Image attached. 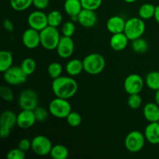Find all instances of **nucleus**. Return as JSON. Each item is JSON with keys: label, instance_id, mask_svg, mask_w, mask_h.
<instances>
[{"label": "nucleus", "instance_id": "nucleus-11", "mask_svg": "<svg viewBox=\"0 0 159 159\" xmlns=\"http://www.w3.org/2000/svg\"><path fill=\"white\" fill-rule=\"evenodd\" d=\"M29 27L41 31L48 26V15L42 10H36L29 14L27 18Z\"/></svg>", "mask_w": 159, "mask_h": 159}, {"label": "nucleus", "instance_id": "nucleus-42", "mask_svg": "<svg viewBox=\"0 0 159 159\" xmlns=\"http://www.w3.org/2000/svg\"><path fill=\"white\" fill-rule=\"evenodd\" d=\"M11 130L8 128H4V127H0V137L2 139H6V138H9L10 135Z\"/></svg>", "mask_w": 159, "mask_h": 159}, {"label": "nucleus", "instance_id": "nucleus-17", "mask_svg": "<svg viewBox=\"0 0 159 159\" xmlns=\"http://www.w3.org/2000/svg\"><path fill=\"white\" fill-rule=\"evenodd\" d=\"M126 21L120 16H111L107 22V29L112 34L123 33L125 28Z\"/></svg>", "mask_w": 159, "mask_h": 159}, {"label": "nucleus", "instance_id": "nucleus-37", "mask_svg": "<svg viewBox=\"0 0 159 159\" xmlns=\"http://www.w3.org/2000/svg\"><path fill=\"white\" fill-rule=\"evenodd\" d=\"M34 114H35L36 120L37 122L43 123L48 120V111L45 108L43 107H37L35 110H34Z\"/></svg>", "mask_w": 159, "mask_h": 159}, {"label": "nucleus", "instance_id": "nucleus-4", "mask_svg": "<svg viewBox=\"0 0 159 159\" xmlns=\"http://www.w3.org/2000/svg\"><path fill=\"white\" fill-rule=\"evenodd\" d=\"M146 25L140 17H132L126 21L124 33L130 40L141 37L145 32Z\"/></svg>", "mask_w": 159, "mask_h": 159}, {"label": "nucleus", "instance_id": "nucleus-7", "mask_svg": "<svg viewBox=\"0 0 159 159\" xmlns=\"http://www.w3.org/2000/svg\"><path fill=\"white\" fill-rule=\"evenodd\" d=\"M3 79L9 85L16 86L25 83L27 79V75L22 70L20 66H12L3 72Z\"/></svg>", "mask_w": 159, "mask_h": 159}, {"label": "nucleus", "instance_id": "nucleus-38", "mask_svg": "<svg viewBox=\"0 0 159 159\" xmlns=\"http://www.w3.org/2000/svg\"><path fill=\"white\" fill-rule=\"evenodd\" d=\"M6 158L7 159H24L26 158V152L19 148L11 149L8 152Z\"/></svg>", "mask_w": 159, "mask_h": 159}, {"label": "nucleus", "instance_id": "nucleus-9", "mask_svg": "<svg viewBox=\"0 0 159 159\" xmlns=\"http://www.w3.org/2000/svg\"><path fill=\"white\" fill-rule=\"evenodd\" d=\"M18 104L22 110H34L38 107V96L37 93L30 89L23 90L19 96Z\"/></svg>", "mask_w": 159, "mask_h": 159}, {"label": "nucleus", "instance_id": "nucleus-45", "mask_svg": "<svg viewBox=\"0 0 159 159\" xmlns=\"http://www.w3.org/2000/svg\"><path fill=\"white\" fill-rule=\"evenodd\" d=\"M124 1L127 3H134L138 1V0H124Z\"/></svg>", "mask_w": 159, "mask_h": 159}, {"label": "nucleus", "instance_id": "nucleus-6", "mask_svg": "<svg viewBox=\"0 0 159 159\" xmlns=\"http://www.w3.org/2000/svg\"><path fill=\"white\" fill-rule=\"evenodd\" d=\"M145 141L146 139L144 134L139 130H133L127 135L124 141V144L129 152L137 153L144 148Z\"/></svg>", "mask_w": 159, "mask_h": 159}, {"label": "nucleus", "instance_id": "nucleus-27", "mask_svg": "<svg viewBox=\"0 0 159 159\" xmlns=\"http://www.w3.org/2000/svg\"><path fill=\"white\" fill-rule=\"evenodd\" d=\"M131 47L133 51L137 54H144L148 50V43L142 37L132 40Z\"/></svg>", "mask_w": 159, "mask_h": 159}, {"label": "nucleus", "instance_id": "nucleus-41", "mask_svg": "<svg viewBox=\"0 0 159 159\" xmlns=\"http://www.w3.org/2000/svg\"><path fill=\"white\" fill-rule=\"evenodd\" d=\"M3 27L8 32H12L14 30V25L12 23V22L11 20L6 19V20L3 21Z\"/></svg>", "mask_w": 159, "mask_h": 159}, {"label": "nucleus", "instance_id": "nucleus-8", "mask_svg": "<svg viewBox=\"0 0 159 159\" xmlns=\"http://www.w3.org/2000/svg\"><path fill=\"white\" fill-rule=\"evenodd\" d=\"M52 147L51 140L43 135H37L31 140V149L39 156L50 155Z\"/></svg>", "mask_w": 159, "mask_h": 159}, {"label": "nucleus", "instance_id": "nucleus-29", "mask_svg": "<svg viewBox=\"0 0 159 159\" xmlns=\"http://www.w3.org/2000/svg\"><path fill=\"white\" fill-rule=\"evenodd\" d=\"M11 7L17 12H23L33 5V0H9Z\"/></svg>", "mask_w": 159, "mask_h": 159}, {"label": "nucleus", "instance_id": "nucleus-12", "mask_svg": "<svg viewBox=\"0 0 159 159\" xmlns=\"http://www.w3.org/2000/svg\"><path fill=\"white\" fill-rule=\"evenodd\" d=\"M22 42L28 49H36L40 45V31L33 28H28L22 35Z\"/></svg>", "mask_w": 159, "mask_h": 159}, {"label": "nucleus", "instance_id": "nucleus-2", "mask_svg": "<svg viewBox=\"0 0 159 159\" xmlns=\"http://www.w3.org/2000/svg\"><path fill=\"white\" fill-rule=\"evenodd\" d=\"M84 71L92 75H96L102 72L106 67V60L102 55L93 53L85 56L82 60Z\"/></svg>", "mask_w": 159, "mask_h": 159}, {"label": "nucleus", "instance_id": "nucleus-19", "mask_svg": "<svg viewBox=\"0 0 159 159\" xmlns=\"http://www.w3.org/2000/svg\"><path fill=\"white\" fill-rule=\"evenodd\" d=\"M144 118L151 122H159V106L156 102H148L143 109Z\"/></svg>", "mask_w": 159, "mask_h": 159}, {"label": "nucleus", "instance_id": "nucleus-16", "mask_svg": "<svg viewBox=\"0 0 159 159\" xmlns=\"http://www.w3.org/2000/svg\"><path fill=\"white\" fill-rule=\"evenodd\" d=\"M148 142L152 144H159V122H151L146 126L144 132Z\"/></svg>", "mask_w": 159, "mask_h": 159}, {"label": "nucleus", "instance_id": "nucleus-43", "mask_svg": "<svg viewBox=\"0 0 159 159\" xmlns=\"http://www.w3.org/2000/svg\"><path fill=\"white\" fill-rule=\"evenodd\" d=\"M154 18L155 19L156 22L159 24V6H155V12Z\"/></svg>", "mask_w": 159, "mask_h": 159}, {"label": "nucleus", "instance_id": "nucleus-25", "mask_svg": "<svg viewBox=\"0 0 159 159\" xmlns=\"http://www.w3.org/2000/svg\"><path fill=\"white\" fill-rule=\"evenodd\" d=\"M155 6L151 3H144L140 6L138 9V16L142 20H146L152 19L155 16Z\"/></svg>", "mask_w": 159, "mask_h": 159}, {"label": "nucleus", "instance_id": "nucleus-1", "mask_svg": "<svg viewBox=\"0 0 159 159\" xmlns=\"http://www.w3.org/2000/svg\"><path fill=\"white\" fill-rule=\"evenodd\" d=\"M51 88L56 97L69 99L76 94L79 85L71 76L61 75L53 79Z\"/></svg>", "mask_w": 159, "mask_h": 159}, {"label": "nucleus", "instance_id": "nucleus-15", "mask_svg": "<svg viewBox=\"0 0 159 159\" xmlns=\"http://www.w3.org/2000/svg\"><path fill=\"white\" fill-rule=\"evenodd\" d=\"M98 21V17L94 10L82 9L78 16V23L85 28L94 27Z\"/></svg>", "mask_w": 159, "mask_h": 159}, {"label": "nucleus", "instance_id": "nucleus-32", "mask_svg": "<svg viewBox=\"0 0 159 159\" xmlns=\"http://www.w3.org/2000/svg\"><path fill=\"white\" fill-rule=\"evenodd\" d=\"M141 104H142V99L139 93L129 95V97L127 99V105L130 108L133 109V110H137V109L140 108Z\"/></svg>", "mask_w": 159, "mask_h": 159}, {"label": "nucleus", "instance_id": "nucleus-40", "mask_svg": "<svg viewBox=\"0 0 159 159\" xmlns=\"http://www.w3.org/2000/svg\"><path fill=\"white\" fill-rule=\"evenodd\" d=\"M18 148L23 152H27L31 148V141L27 138H23L18 143Z\"/></svg>", "mask_w": 159, "mask_h": 159}, {"label": "nucleus", "instance_id": "nucleus-44", "mask_svg": "<svg viewBox=\"0 0 159 159\" xmlns=\"http://www.w3.org/2000/svg\"><path fill=\"white\" fill-rule=\"evenodd\" d=\"M155 102L159 106V89L155 91Z\"/></svg>", "mask_w": 159, "mask_h": 159}, {"label": "nucleus", "instance_id": "nucleus-3", "mask_svg": "<svg viewBox=\"0 0 159 159\" xmlns=\"http://www.w3.org/2000/svg\"><path fill=\"white\" fill-rule=\"evenodd\" d=\"M40 45L48 51L56 50L61 37L57 27L51 26H48L40 31Z\"/></svg>", "mask_w": 159, "mask_h": 159}, {"label": "nucleus", "instance_id": "nucleus-20", "mask_svg": "<svg viewBox=\"0 0 159 159\" xmlns=\"http://www.w3.org/2000/svg\"><path fill=\"white\" fill-rule=\"evenodd\" d=\"M17 115L11 110H6L2 113L0 116V127L12 130L16 125Z\"/></svg>", "mask_w": 159, "mask_h": 159}, {"label": "nucleus", "instance_id": "nucleus-14", "mask_svg": "<svg viewBox=\"0 0 159 159\" xmlns=\"http://www.w3.org/2000/svg\"><path fill=\"white\" fill-rule=\"evenodd\" d=\"M37 122L34 110H22L19 114H17L16 125L23 130H27L31 128Z\"/></svg>", "mask_w": 159, "mask_h": 159}, {"label": "nucleus", "instance_id": "nucleus-26", "mask_svg": "<svg viewBox=\"0 0 159 159\" xmlns=\"http://www.w3.org/2000/svg\"><path fill=\"white\" fill-rule=\"evenodd\" d=\"M145 85L150 89L157 91L159 89V71H152L146 75Z\"/></svg>", "mask_w": 159, "mask_h": 159}, {"label": "nucleus", "instance_id": "nucleus-35", "mask_svg": "<svg viewBox=\"0 0 159 159\" xmlns=\"http://www.w3.org/2000/svg\"><path fill=\"white\" fill-rule=\"evenodd\" d=\"M102 0H81L83 9L96 11L101 6Z\"/></svg>", "mask_w": 159, "mask_h": 159}, {"label": "nucleus", "instance_id": "nucleus-30", "mask_svg": "<svg viewBox=\"0 0 159 159\" xmlns=\"http://www.w3.org/2000/svg\"><path fill=\"white\" fill-rule=\"evenodd\" d=\"M48 26L57 27L60 26L63 21V16L58 10H52L48 14Z\"/></svg>", "mask_w": 159, "mask_h": 159}, {"label": "nucleus", "instance_id": "nucleus-36", "mask_svg": "<svg viewBox=\"0 0 159 159\" xmlns=\"http://www.w3.org/2000/svg\"><path fill=\"white\" fill-rule=\"evenodd\" d=\"M0 96L6 102H12L14 99V94L9 86L2 85L0 87Z\"/></svg>", "mask_w": 159, "mask_h": 159}, {"label": "nucleus", "instance_id": "nucleus-22", "mask_svg": "<svg viewBox=\"0 0 159 159\" xmlns=\"http://www.w3.org/2000/svg\"><path fill=\"white\" fill-rule=\"evenodd\" d=\"M65 71L67 74L71 77L79 75L84 71L83 61L77 58L71 59L66 64Z\"/></svg>", "mask_w": 159, "mask_h": 159}, {"label": "nucleus", "instance_id": "nucleus-13", "mask_svg": "<svg viewBox=\"0 0 159 159\" xmlns=\"http://www.w3.org/2000/svg\"><path fill=\"white\" fill-rule=\"evenodd\" d=\"M56 51L59 57L61 58L66 59L71 57L75 51V43L72 38L62 36L57 44Z\"/></svg>", "mask_w": 159, "mask_h": 159}, {"label": "nucleus", "instance_id": "nucleus-39", "mask_svg": "<svg viewBox=\"0 0 159 159\" xmlns=\"http://www.w3.org/2000/svg\"><path fill=\"white\" fill-rule=\"evenodd\" d=\"M50 0H33V6L39 10H43L49 6Z\"/></svg>", "mask_w": 159, "mask_h": 159}, {"label": "nucleus", "instance_id": "nucleus-34", "mask_svg": "<svg viewBox=\"0 0 159 159\" xmlns=\"http://www.w3.org/2000/svg\"><path fill=\"white\" fill-rule=\"evenodd\" d=\"M67 123L72 127H79L82 123V116L77 112H71L66 117Z\"/></svg>", "mask_w": 159, "mask_h": 159}, {"label": "nucleus", "instance_id": "nucleus-21", "mask_svg": "<svg viewBox=\"0 0 159 159\" xmlns=\"http://www.w3.org/2000/svg\"><path fill=\"white\" fill-rule=\"evenodd\" d=\"M82 9L81 0H65L64 3L65 12L70 17L78 16Z\"/></svg>", "mask_w": 159, "mask_h": 159}, {"label": "nucleus", "instance_id": "nucleus-5", "mask_svg": "<svg viewBox=\"0 0 159 159\" xmlns=\"http://www.w3.org/2000/svg\"><path fill=\"white\" fill-rule=\"evenodd\" d=\"M50 113L58 119H66L71 112V106L68 99L56 97L49 104Z\"/></svg>", "mask_w": 159, "mask_h": 159}, {"label": "nucleus", "instance_id": "nucleus-10", "mask_svg": "<svg viewBox=\"0 0 159 159\" xmlns=\"http://www.w3.org/2000/svg\"><path fill=\"white\" fill-rule=\"evenodd\" d=\"M145 84L144 79L138 74H130L125 79L124 87L125 91L130 94H137L142 91Z\"/></svg>", "mask_w": 159, "mask_h": 159}, {"label": "nucleus", "instance_id": "nucleus-33", "mask_svg": "<svg viewBox=\"0 0 159 159\" xmlns=\"http://www.w3.org/2000/svg\"><path fill=\"white\" fill-rule=\"evenodd\" d=\"M76 26L75 24V22L71 21H67L62 25L61 28V33L62 35L65 36V37H72V36L74 35L75 32Z\"/></svg>", "mask_w": 159, "mask_h": 159}, {"label": "nucleus", "instance_id": "nucleus-18", "mask_svg": "<svg viewBox=\"0 0 159 159\" xmlns=\"http://www.w3.org/2000/svg\"><path fill=\"white\" fill-rule=\"evenodd\" d=\"M128 37L123 33L113 34L110 40V45L113 50L116 51H124L127 48L129 41Z\"/></svg>", "mask_w": 159, "mask_h": 159}, {"label": "nucleus", "instance_id": "nucleus-23", "mask_svg": "<svg viewBox=\"0 0 159 159\" xmlns=\"http://www.w3.org/2000/svg\"><path fill=\"white\" fill-rule=\"evenodd\" d=\"M13 56L9 51H2L0 52V71L5 72L12 66Z\"/></svg>", "mask_w": 159, "mask_h": 159}, {"label": "nucleus", "instance_id": "nucleus-28", "mask_svg": "<svg viewBox=\"0 0 159 159\" xmlns=\"http://www.w3.org/2000/svg\"><path fill=\"white\" fill-rule=\"evenodd\" d=\"M20 67H21L22 70L25 72V74L29 76L34 74V71H36L37 63H36L35 60H34L31 57H26L22 61Z\"/></svg>", "mask_w": 159, "mask_h": 159}, {"label": "nucleus", "instance_id": "nucleus-24", "mask_svg": "<svg viewBox=\"0 0 159 159\" xmlns=\"http://www.w3.org/2000/svg\"><path fill=\"white\" fill-rule=\"evenodd\" d=\"M69 155L68 149L63 144H56L51 148L50 155L53 159H66Z\"/></svg>", "mask_w": 159, "mask_h": 159}, {"label": "nucleus", "instance_id": "nucleus-31", "mask_svg": "<svg viewBox=\"0 0 159 159\" xmlns=\"http://www.w3.org/2000/svg\"><path fill=\"white\" fill-rule=\"evenodd\" d=\"M48 74L52 79H55L61 76L63 68L61 65L58 62H52L48 67Z\"/></svg>", "mask_w": 159, "mask_h": 159}]
</instances>
